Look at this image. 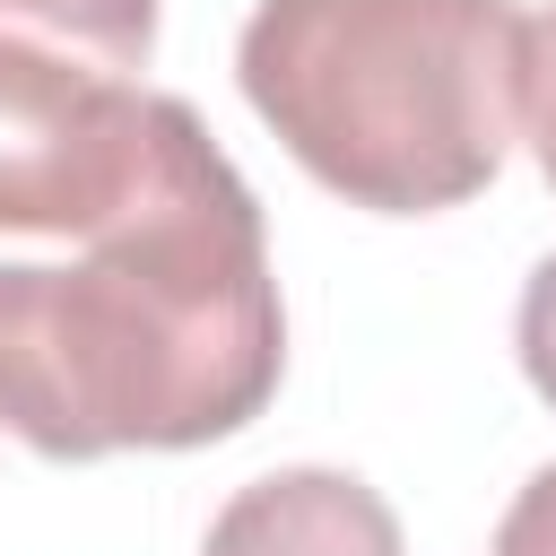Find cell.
Segmentation results:
<instances>
[{
	"instance_id": "6",
	"label": "cell",
	"mask_w": 556,
	"mask_h": 556,
	"mask_svg": "<svg viewBox=\"0 0 556 556\" xmlns=\"http://www.w3.org/2000/svg\"><path fill=\"white\" fill-rule=\"evenodd\" d=\"M521 130H530L539 174L556 182V0L521 26Z\"/></svg>"
},
{
	"instance_id": "5",
	"label": "cell",
	"mask_w": 556,
	"mask_h": 556,
	"mask_svg": "<svg viewBox=\"0 0 556 556\" xmlns=\"http://www.w3.org/2000/svg\"><path fill=\"white\" fill-rule=\"evenodd\" d=\"M0 35H35L52 52L130 78L156 52V0H0Z\"/></svg>"
},
{
	"instance_id": "8",
	"label": "cell",
	"mask_w": 556,
	"mask_h": 556,
	"mask_svg": "<svg viewBox=\"0 0 556 556\" xmlns=\"http://www.w3.org/2000/svg\"><path fill=\"white\" fill-rule=\"evenodd\" d=\"M486 556H556V460L513 495V513L495 521V547Z\"/></svg>"
},
{
	"instance_id": "1",
	"label": "cell",
	"mask_w": 556,
	"mask_h": 556,
	"mask_svg": "<svg viewBox=\"0 0 556 556\" xmlns=\"http://www.w3.org/2000/svg\"><path fill=\"white\" fill-rule=\"evenodd\" d=\"M287 374L261 200L174 96L148 191L78 261H0V434L43 460L200 452Z\"/></svg>"
},
{
	"instance_id": "2",
	"label": "cell",
	"mask_w": 556,
	"mask_h": 556,
	"mask_svg": "<svg viewBox=\"0 0 556 556\" xmlns=\"http://www.w3.org/2000/svg\"><path fill=\"white\" fill-rule=\"evenodd\" d=\"M513 0H261L235 43L278 148L374 217H434L495 182L521 122Z\"/></svg>"
},
{
	"instance_id": "4",
	"label": "cell",
	"mask_w": 556,
	"mask_h": 556,
	"mask_svg": "<svg viewBox=\"0 0 556 556\" xmlns=\"http://www.w3.org/2000/svg\"><path fill=\"white\" fill-rule=\"evenodd\" d=\"M200 556H408V539L356 469H269L226 495Z\"/></svg>"
},
{
	"instance_id": "7",
	"label": "cell",
	"mask_w": 556,
	"mask_h": 556,
	"mask_svg": "<svg viewBox=\"0 0 556 556\" xmlns=\"http://www.w3.org/2000/svg\"><path fill=\"white\" fill-rule=\"evenodd\" d=\"M521 374H530V391L556 408V252L530 269V287H521Z\"/></svg>"
},
{
	"instance_id": "3",
	"label": "cell",
	"mask_w": 556,
	"mask_h": 556,
	"mask_svg": "<svg viewBox=\"0 0 556 556\" xmlns=\"http://www.w3.org/2000/svg\"><path fill=\"white\" fill-rule=\"evenodd\" d=\"M174 96L130 87L35 35H0V235L113 226L165 148Z\"/></svg>"
}]
</instances>
